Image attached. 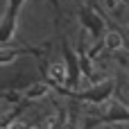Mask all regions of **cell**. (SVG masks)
Listing matches in <instances>:
<instances>
[{"label":"cell","instance_id":"6da1fadb","mask_svg":"<svg viewBox=\"0 0 129 129\" xmlns=\"http://www.w3.org/2000/svg\"><path fill=\"white\" fill-rule=\"evenodd\" d=\"M48 75H50L54 82H61V84H63V82H66V66H63L61 61H57V63H52V66H50Z\"/></svg>","mask_w":129,"mask_h":129},{"label":"cell","instance_id":"7a4b0ae2","mask_svg":"<svg viewBox=\"0 0 129 129\" xmlns=\"http://www.w3.org/2000/svg\"><path fill=\"white\" fill-rule=\"evenodd\" d=\"M104 45H107L109 50H120V48H122V36H120L118 32H107Z\"/></svg>","mask_w":129,"mask_h":129},{"label":"cell","instance_id":"3957f363","mask_svg":"<svg viewBox=\"0 0 129 129\" xmlns=\"http://www.w3.org/2000/svg\"><path fill=\"white\" fill-rule=\"evenodd\" d=\"M45 93H48V86H45V84H36V86H32V88L27 91L29 98H41V95H45Z\"/></svg>","mask_w":129,"mask_h":129},{"label":"cell","instance_id":"277c9868","mask_svg":"<svg viewBox=\"0 0 129 129\" xmlns=\"http://www.w3.org/2000/svg\"><path fill=\"white\" fill-rule=\"evenodd\" d=\"M32 129H43V127H32Z\"/></svg>","mask_w":129,"mask_h":129}]
</instances>
